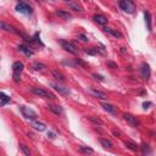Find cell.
Here are the masks:
<instances>
[{
	"mask_svg": "<svg viewBox=\"0 0 156 156\" xmlns=\"http://www.w3.org/2000/svg\"><path fill=\"white\" fill-rule=\"evenodd\" d=\"M101 106H103V109H104L105 111H107V112H110V113H112V115L117 113V107L113 106V105H111V104H109V103H104Z\"/></svg>",
	"mask_w": 156,
	"mask_h": 156,
	"instance_id": "13",
	"label": "cell"
},
{
	"mask_svg": "<svg viewBox=\"0 0 156 156\" xmlns=\"http://www.w3.org/2000/svg\"><path fill=\"white\" fill-rule=\"evenodd\" d=\"M89 90H90L92 95H94L95 98H98V99H101V100H106L107 99V95L105 93H103V92H99V90H96L94 88H89Z\"/></svg>",
	"mask_w": 156,
	"mask_h": 156,
	"instance_id": "9",
	"label": "cell"
},
{
	"mask_svg": "<svg viewBox=\"0 0 156 156\" xmlns=\"http://www.w3.org/2000/svg\"><path fill=\"white\" fill-rule=\"evenodd\" d=\"M20 149L22 150V152L25 154V155H27V156H29L31 155V151H29V149L25 145V144H20Z\"/></svg>",
	"mask_w": 156,
	"mask_h": 156,
	"instance_id": "27",
	"label": "cell"
},
{
	"mask_svg": "<svg viewBox=\"0 0 156 156\" xmlns=\"http://www.w3.org/2000/svg\"><path fill=\"white\" fill-rule=\"evenodd\" d=\"M21 112H22V115H23V117H26L27 120H37V117H38V115H37V112L35 111H33L31 107H27V106H21Z\"/></svg>",
	"mask_w": 156,
	"mask_h": 156,
	"instance_id": "4",
	"label": "cell"
},
{
	"mask_svg": "<svg viewBox=\"0 0 156 156\" xmlns=\"http://www.w3.org/2000/svg\"><path fill=\"white\" fill-rule=\"evenodd\" d=\"M140 72H142V76H143V78H145V80H148V78L150 77V66L148 65V64H143L142 65V67H140Z\"/></svg>",
	"mask_w": 156,
	"mask_h": 156,
	"instance_id": "10",
	"label": "cell"
},
{
	"mask_svg": "<svg viewBox=\"0 0 156 156\" xmlns=\"http://www.w3.org/2000/svg\"><path fill=\"white\" fill-rule=\"evenodd\" d=\"M48 109H49V111H51L55 115H61L62 113V109H61V106H58V105H49Z\"/></svg>",
	"mask_w": 156,
	"mask_h": 156,
	"instance_id": "16",
	"label": "cell"
},
{
	"mask_svg": "<svg viewBox=\"0 0 156 156\" xmlns=\"http://www.w3.org/2000/svg\"><path fill=\"white\" fill-rule=\"evenodd\" d=\"M51 87L56 90V92H58L60 94H62V95H70V90H68V88H66V87H64V86H61V84H58V83H51Z\"/></svg>",
	"mask_w": 156,
	"mask_h": 156,
	"instance_id": "8",
	"label": "cell"
},
{
	"mask_svg": "<svg viewBox=\"0 0 156 156\" xmlns=\"http://www.w3.org/2000/svg\"><path fill=\"white\" fill-rule=\"evenodd\" d=\"M18 50L22 51V52H23L26 56H28V57H29V56H33V54H34V51H33L31 48L26 46V45H20V46H18Z\"/></svg>",
	"mask_w": 156,
	"mask_h": 156,
	"instance_id": "15",
	"label": "cell"
},
{
	"mask_svg": "<svg viewBox=\"0 0 156 156\" xmlns=\"http://www.w3.org/2000/svg\"><path fill=\"white\" fill-rule=\"evenodd\" d=\"M86 52L89 55H103V54H105V50L100 49V48H90V49H87Z\"/></svg>",
	"mask_w": 156,
	"mask_h": 156,
	"instance_id": "12",
	"label": "cell"
},
{
	"mask_svg": "<svg viewBox=\"0 0 156 156\" xmlns=\"http://www.w3.org/2000/svg\"><path fill=\"white\" fill-rule=\"evenodd\" d=\"M124 145L129 149V150H132V151H136L139 149V146L136 145V144H134V143H132V142H124Z\"/></svg>",
	"mask_w": 156,
	"mask_h": 156,
	"instance_id": "21",
	"label": "cell"
},
{
	"mask_svg": "<svg viewBox=\"0 0 156 156\" xmlns=\"http://www.w3.org/2000/svg\"><path fill=\"white\" fill-rule=\"evenodd\" d=\"M52 74H54V77L56 78L57 81H60V82H64V81H65V77H64V74H62L61 72H58V71H52Z\"/></svg>",
	"mask_w": 156,
	"mask_h": 156,
	"instance_id": "22",
	"label": "cell"
},
{
	"mask_svg": "<svg viewBox=\"0 0 156 156\" xmlns=\"http://www.w3.org/2000/svg\"><path fill=\"white\" fill-rule=\"evenodd\" d=\"M51 2H55V0H51Z\"/></svg>",
	"mask_w": 156,
	"mask_h": 156,
	"instance_id": "39",
	"label": "cell"
},
{
	"mask_svg": "<svg viewBox=\"0 0 156 156\" xmlns=\"http://www.w3.org/2000/svg\"><path fill=\"white\" fill-rule=\"evenodd\" d=\"M0 99H2L4 103H9L10 101V98L8 95H5L4 93H0Z\"/></svg>",
	"mask_w": 156,
	"mask_h": 156,
	"instance_id": "29",
	"label": "cell"
},
{
	"mask_svg": "<svg viewBox=\"0 0 156 156\" xmlns=\"http://www.w3.org/2000/svg\"><path fill=\"white\" fill-rule=\"evenodd\" d=\"M60 44H61L62 49H65L66 51H68V52H71V54H73V55H76V54L78 52V48H77L73 43H68V42H65V40H60Z\"/></svg>",
	"mask_w": 156,
	"mask_h": 156,
	"instance_id": "5",
	"label": "cell"
},
{
	"mask_svg": "<svg viewBox=\"0 0 156 156\" xmlns=\"http://www.w3.org/2000/svg\"><path fill=\"white\" fill-rule=\"evenodd\" d=\"M16 10H17L18 12H21V14H25V15H29V14H32V8H31L28 4L23 3V2L18 3V4L16 5Z\"/></svg>",
	"mask_w": 156,
	"mask_h": 156,
	"instance_id": "6",
	"label": "cell"
},
{
	"mask_svg": "<svg viewBox=\"0 0 156 156\" xmlns=\"http://www.w3.org/2000/svg\"><path fill=\"white\" fill-rule=\"evenodd\" d=\"M142 150H143L144 154L150 152V149H149V145H148V144H143V145H142Z\"/></svg>",
	"mask_w": 156,
	"mask_h": 156,
	"instance_id": "31",
	"label": "cell"
},
{
	"mask_svg": "<svg viewBox=\"0 0 156 156\" xmlns=\"http://www.w3.org/2000/svg\"><path fill=\"white\" fill-rule=\"evenodd\" d=\"M78 39H81V40L83 42V43H87L89 39H88V37L87 35H84V34H78Z\"/></svg>",
	"mask_w": 156,
	"mask_h": 156,
	"instance_id": "30",
	"label": "cell"
},
{
	"mask_svg": "<svg viewBox=\"0 0 156 156\" xmlns=\"http://www.w3.org/2000/svg\"><path fill=\"white\" fill-rule=\"evenodd\" d=\"M0 28L6 31V32H10V33H16V31L14 29V27L10 26V25H8V23H5V22H0Z\"/></svg>",
	"mask_w": 156,
	"mask_h": 156,
	"instance_id": "17",
	"label": "cell"
},
{
	"mask_svg": "<svg viewBox=\"0 0 156 156\" xmlns=\"http://www.w3.org/2000/svg\"><path fill=\"white\" fill-rule=\"evenodd\" d=\"M32 127H33L35 130H39V132H43V130L46 129V126H45L44 123L39 122V121H37V120H33V122H32Z\"/></svg>",
	"mask_w": 156,
	"mask_h": 156,
	"instance_id": "11",
	"label": "cell"
},
{
	"mask_svg": "<svg viewBox=\"0 0 156 156\" xmlns=\"http://www.w3.org/2000/svg\"><path fill=\"white\" fill-rule=\"evenodd\" d=\"M37 2H40V0H37Z\"/></svg>",
	"mask_w": 156,
	"mask_h": 156,
	"instance_id": "38",
	"label": "cell"
},
{
	"mask_svg": "<svg viewBox=\"0 0 156 156\" xmlns=\"http://www.w3.org/2000/svg\"><path fill=\"white\" fill-rule=\"evenodd\" d=\"M100 144L105 148V149H112L113 148V144H112V142H110L109 139H100Z\"/></svg>",
	"mask_w": 156,
	"mask_h": 156,
	"instance_id": "20",
	"label": "cell"
},
{
	"mask_svg": "<svg viewBox=\"0 0 156 156\" xmlns=\"http://www.w3.org/2000/svg\"><path fill=\"white\" fill-rule=\"evenodd\" d=\"M87 118H88L89 121H92L93 123H95V124H99V126H103V121H101L100 118H98V117H94V116H88Z\"/></svg>",
	"mask_w": 156,
	"mask_h": 156,
	"instance_id": "23",
	"label": "cell"
},
{
	"mask_svg": "<svg viewBox=\"0 0 156 156\" xmlns=\"http://www.w3.org/2000/svg\"><path fill=\"white\" fill-rule=\"evenodd\" d=\"M57 15L60 16L61 18H64V20H70V18H72V15H71L70 12H67V11H64V10H58V11H57Z\"/></svg>",
	"mask_w": 156,
	"mask_h": 156,
	"instance_id": "19",
	"label": "cell"
},
{
	"mask_svg": "<svg viewBox=\"0 0 156 156\" xmlns=\"http://www.w3.org/2000/svg\"><path fill=\"white\" fill-rule=\"evenodd\" d=\"M144 16H145V22H146V25H148V29L151 31V20H150V14H149L148 11H145V12H144Z\"/></svg>",
	"mask_w": 156,
	"mask_h": 156,
	"instance_id": "25",
	"label": "cell"
},
{
	"mask_svg": "<svg viewBox=\"0 0 156 156\" xmlns=\"http://www.w3.org/2000/svg\"><path fill=\"white\" fill-rule=\"evenodd\" d=\"M151 105H152L151 103H144V104H143V107H144V109H148V107L151 106Z\"/></svg>",
	"mask_w": 156,
	"mask_h": 156,
	"instance_id": "34",
	"label": "cell"
},
{
	"mask_svg": "<svg viewBox=\"0 0 156 156\" xmlns=\"http://www.w3.org/2000/svg\"><path fill=\"white\" fill-rule=\"evenodd\" d=\"M123 117H124V121L128 122L132 127H138V126H139V120L136 118L135 116H133V115H130V113H126Z\"/></svg>",
	"mask_w": 156,
	"mask_h": 156,
	"instance_id": "7",
	"label": "cell"
},
{
	"mask_svg": "<svg viewBox=\"0 0 156 156\" xmlns=\"http://www.w3.org/2000/svg\"><path fill=\"white\" fill-rule=\"evenodd\" d=\"M34 42H37V43H39V44H42L40 39H39V33H38V32H37L35 35H34Z\"/></svg>",
	"mask_w": 156,
	"mask_h": 156,
	"instance_id": "33",
	"label": "cell"
},
{
	"mask_svg": "<svg viewBox=\"0 0 156 156\" xmlns=\"http://www.w3.org/2000/svg\"><path fill=\"white\" fill-rule=\"evenodd\" d=\"M23 64L21 61H16L14 65H12V72H14V81L16 83H18L21 81V72L23 71Z\"/></svg>",
	"mask_w": 156,
	"mask_h": 156,
	"instance_id": "1",
	"label": "cell"
},
{
	"mask_svg": "<svg viewBox=\"0 0 156 156\" xmlns=\"http://www.w3.org/2000/svg\"><path fill=\"white\" fill-rule=\"evenodd\" d=\"M107 66H109V67H111V68H113V70H116V68H118V66H117L116 64H113V62H110V61L107 62Z\"/></svg>",
	"mask_w": 156,
	"mask_h": 156,
	"instance_id": "32",
	"label": "cell"
},
{
	"mask_svg": "<svg viewBox=\"0 0 156 156\" xmlns=\"http://www.w3.org/2000/svg\"><path fill=\"white\" fill-rule=\"evenodd\" d=\"M80 149H81V151L84 152V154H93V152H94V150H93L92 148H88V146H80Z\"/></svg>",
	"mask_w": 156,
	"mask_h": 156,
	"instance_id": "28",
	"label": "cell"
},
{
	"mask_svg": "<svg viewBox=\"0 0 156 156\" xmlns=\"http://www.w3.org/2000/svg\"><path fill=\"white\" fill-rule=\"evenodd\" d=\"M65 2H71V0H65Z\"/></svg>",
	"mask_w": 156,
	"mask_h": 156,
	"instance_id": "37",
	"label": "cell"
},
{
	"mask_svg": "<svg viewBox=\"0 0 156 156\" xmlns=\"http://www.w3.org/2000/svg\"><path fill=\"white\" fill-rule=\"evenodd\" d=\"M33 68H34L35 71H43V70L45 68V65L42 64V62H34V64H33Z\"/></svg>",
	"mask_w": 156,
	"mask_h": 156,
	"instance_id": "26",
	"label": "cell"
},
{
	"mask_svg": "<svg viewBox=\"0 0 156 156\" xmlns=\"http://www.w3.org/2000/svg\"><path fill=\"white\" fill-rule=\"evenodd\" d=\"M118 5L127 14H134L135 12V5L132 0H120Z\"/></svg>",
	"mask_w": 156,
	"mask_h": 156,
	"instance_id": "2",
	"label": "cell"
},
{
	"mask_svg": "<svg viewBox=\"0 0 156 156\" xmlns=\"http://www.w3.org/2000/svg\"><path fill=\"white\" fill-rule=\"evenodd\" d=\"M70 6H71V9H73L74 11H78V12H83V8L78 4V3H71L70 4Z\"/></svg>",
	"mask_w": 156,
	"mask_h": 156,
	"instance_id": "24",
	"label": "cell"
},
{
	"mask_svg": "<svg viewBox=\"0 0 156 156\" xmlns=\"http://www.w3.org/2000/svg\"><path fill=\"white\" fill-rule=\"evenodd\" d=\"M31 93H33V94L37 95V96L45 98V99H55V95H54V94H51V93H49V92H46V90H44V89H42V88H35V87H33V88H31Z\"/></svg>",
	"mask_w": 156,
	"mask_h": 156,
	"instance_id": "3",
	"label": "cell"
},
{
	"mask_svg": "<svg viewBox=\"0 0 156 156\" xmlns=\"http://www.w3.org/2000/svg\"><path fill=\"white\" fill-rule=\"evenodd\" d=\"M48 136H50L51 139H54V138H55V136H54V134H52V133H49V134H48Z\"/></svg>",
	"mask_w": 156,
	"mask_h": 156,
	"instance_id": "36",
	"label": "cell"
},
{
	"mask_svg": "<svg viewBox=\"0 0 156 156\" xmlns=\"http://www.w3.org/2000/svg\"><path fill=\"white\" fill-rule=\"evenodd\" d=\"M94 77L96 78V80H100V81H104V78L101 76H98V74H94Z\"/></svg>",
	"mask_w": 156,
	"mask_h": 156,
	"instance_id": "35",
	"label": "cell"
},
{
	"mask_svg": "<svg viewBox=\"0 0 156 156\" xmlns=\"http://www.w3.org/2000/svg\"><path fill=\"white\" fill-rule=\"evenodd\" d=\"M93 18H94V21H95L96 23H99V25H103V26H104V25L107 23V18H106L104 15H95Z\"/></svg>",
	"mask_w": 156,
	"mask_h": 156,
	"instance_id": "14",
	"label": "cell"
},
{
	"mask_svg": "<svg viewBox=\"0 0 156 156\" xmlns=\"http://www.w3.org/2000/svg\"><path fill=\"white\" fill-rule=\"evenodd\" d=\"M105 29V32H107V33H110L111 35H113L115 38H122V33H120L118 31H116V29H112V28H104Z\"/></svg>",
	"mask_w": 156,
	"mask_h": 156,
	"instance_id": "18",
	"label": "cell"
}]
</instances>
